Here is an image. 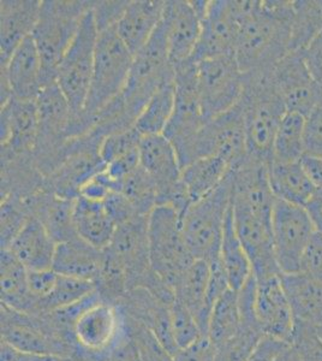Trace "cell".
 Wrapping results in <instances>:
<instances>
[{
    "label": "cell",
    "instance_id": "obj_46",
    "mask_svg": "<svg viewBox=\"0 0 322 361\" xmlns=\"http://www.w3.org/2000/svg\"><path fill=\"white\" fill-rule=\"evenodd\" d=\"M30 214L25 200L15 195L1 197V250H8Z\"/></svg>",
    "mask_w": 322,
    "mask_h": 361
},
{
    "label": "cell",
    "instance_id": "obj_26",
    "mask_svg": "<svg viewBox=\"0 0 322 361\" xmlns=\"http://www.w3.org/2000/svg\"><path fill=\"white\" fill-rule=\"evenodd\" d=\"M41 1L3 0L0 3V63L8 62L15 49L32 37L37 25Z\"/></svg>",
    "mask_w": 322,
    "mask_h": 361
},
{
    "label": "cell",
    "instance_id": "obj_21",
    "mask_svg": "<svg viewBox=\"0 0 322 361\" xmlns=\"http://www.w3.org/2000/svg\"><path fill=\"white\" fill-rule=\"evenodd\" d=\"M240 25L233 16L230 0H209L201 20V35L192 61L235 56Z\"/></svg>",
    "mask_w": 322,
    "mask_h": 361
},
{
    "label": "cell",
    "instance_id": "obj_51",
    "mask_svg": "<svg viewBox=\"0 0 322 361\" xmlns=\"http://www.w3.org/2000/svg\"><path fill=\"white\" fill-rule=\"evenodd\" d=\"M306 154L322 157V102L306 117Z\"/></svg>",
    "mask_w": 322,
    "mask_h": 361
},
{
    "label": "cell",
    "instance_id": "obj_57",
    "mask_svg": "<svg viewBox=\"0 0 322 361\" xmlns=\"http://www.w3.org/2000/svg\"><path fill=\"white\" fill-rule=\"evenodd\" d=\"M287 345L289 341L265 336L260 341L248 361H277L278 357Z\"/></svg>",
    "mask_w": 322,
    "mask_h": 361
},
{
    "label": "cell",
    "instance_id": "obj_29",
    "mask_svg": "<svg viewBox=\"0 0 322 361\" xmlns=\"http://www.w3.org/2000/svg\"><path fill=\"white\" fill-rule=\"evenodd\" d=\"M23 200L29 214L45 226L56 243H66L78 238L73 218L75 200L57 197L45 188Z\"/></svg>",
    "mask_w": 322,
    "mask_h": 361
},
{
    "label": "cell",
    "instance_id": "obj_44",
    "mask_svg": "<svg viewBox=\"0 0 322 361\" xmlns=\"http://www.w3.org/2000/svg\"><path fill=\"white\" fill-rule=\"evenodd\" d=\"M94 292V283L90 281L58 275L52 293L39 302V313L52 312L58 308L76 304Z\"/></svg>",
    "mask_w": 322,
    "mask_h": 361
},
{
    "label": "cell",
    "instance_id": "obj_3",
    "mask_svg": "<svg viewBox=\"0 0 322 361\" xmlns=\"http://www.w3.org/2000/svg\"><path fill=\"white\" fill-rule=\"evenodd\" d=\"M240 104L244 115L249 158L269 165L273 160L278 128L287 111L274 85L272 70L244 74Z\"/></svg>",
    "mask_w": 322,
    "mask_h": 361
},
{
    "label": "cell",
    "instance_id": "obj_39",
    "mask_svg": "<svg viewBox=\"0 0 322 361\" xmlns=\"http://www.w3.org/2000/svg\"><path fill=\"white\" fill-rule=\"evenodd\" d=\"M306 156V117L286 111L279 124L273 145L275 163H296Z\"/></svg>",
    "mask_w": 322,
    "mask_h": 361
},
{
    "label": "cell",
    "instance_id": "obj_52",
    "mask_svg": "<svg viewBox=\"0 0 322 361\" xmlns=\"http://www.w3.org/2000/svg\"><path fill=\"white\" fill-rule=\"evenodd\" d=\"M128 4L129 1H94L92 10L99 32L117 25Z\"/></svg>",
    "mask_w": 322,
    "mask_h": 361
},
{
    "label": "cell",
    "instance_id": "obj_23",
    "mask_svg": "<svg viewBox=\"0 0 322 361\" xmlns=\"http://www.w3.org/2000/svg\"><path fill=\"white\" fill-rule=\"evenodd\" d=\"M171 305L146 288H135L119 301L118 306L124 316L146 326L168 353L175 355L180 349L172 334Z\"/></svg>",
    "mask_w": 322,
    "mask_h": 361
},
{
    "label": "cell",
    "instance_id": "obj_42",
    "mask_svg": "<svg viewBox=\"0 0 322 361\" xmlns=\"http://www.w3.org/2000/svg\"><path fill=\"white\" fill-rule=\"evenodd\" d=\"M114 192L127 197L141 216H149L158 205V193L154 182L141 165L123 180H118Z\"/></svg>",
    "mask_w": 322,
    "mask_h": 361
},
{
    "label": "cell",
    "instance_id": "obj_5",
    "mask_svg": "<svg viewBox=\"0 0 322 361\" xmlns=\"http://www.w3.org/2000/svg\"><path fill=\"white\" fill-rule=\"evenodd\" d=\"M132 63L134 54L120 40L116 25L99 32L93 76L82 116L89 132L95 117L122 93Z\"/></svg>",
    "mask_w": 322,
    "mask_h": 361
},
{
    "label": "cell",
    "instance_id": "obj_4",
    "mask_svg": "<svg viewBox=\"0 0 322 361\" xmlns=\"http://www.w3.org/2000/svg\"><path fill=\"white\" fill-rule=\"evenodd\" d=\"M93 1H41L40 13L34 28V42L40 54L44 78L42 87L57 82V69L74 40L82 20Z\"/></svg>",
    "mask_w": 322,
    "mask_h": 361
},
{
    "label": "cell",
    "instance_id": "obj_20",
    "mask_svg": "<svg viewBox=\"0 0 322 361\" xmlns=\"http://www.w3.org/2000/svg\"><path fill=\"white\" fill-rule=\"evenodd\" d=\"M39 133L37 102L1 104V160L34 157Z\"/></svg>",
    "mask_w": 322,
    "mask_h": 361
},
{
    "label": "cell",
    "instance_id": "obj_64",
    "mask_svg": "<svg viewBox=\"0 0 322 361\" xmlns=\"http://www.w3.org/2000/svg\"><path fill=\"white\" fill-rule=\"evenodd\" d=\"M318 334H320V336H321V338H322V325H321V326H318Z\"/></svg>",
    "mask_w": 322,
    "mask_h": 361
},
{
    "label": "cell",
    "instance_id": "obj_35",
    "mask_svg": "<svg viewBox=\"0 0 322 361\" xmlns=\"http://www.w3.org/2000/svg\"><path fill=\"white\" fill-rule=\"evenodd\" d=\"M209 265L204 260H196L184 274L175 289V299L195 316L204 335L207 336L209 316L207 312V292L209 283Z\"/></svg>",
    "mask_w": 322,
    "mask_h": 361
},
{
    "label": "cell",
    "instance_id": "obj_24",
    "mask_svg": "<svg viewBox=\"0 0 322 361\" xmlns=\"http://www.w3.org/2000/svg\"><path fill=\"white\" fill-rule=\"evenodd\" d=\"M163 23L172 66L192 61L201 35V18L192 1H166Z\"/></svg>",
    "mask_w": 322,
    "mask_h": 361
},
{
    "label": "cell",
    "instance_id": "obj_37",
    "mask_svg": "<svg viewBox=\"0 0 322 361\" xmlns=\"http://www.w3.org/2000/svg\"><path fill=\"white\" fill-rule=\"evenodd\" d=\"M230 173V166L216 157L200 158L182 169V180L192 204L212 193Z\"/></svg>",
    "mask_w": 322,
    "mask_h": 361
},
{
    "label": "cell",
    "instance_id": "obj_56",
    "mask_svg": "<svg viewBox=\"0 0 322 361\" xmlns=\"http://www.w3.org/2000/svg\"><path fill=\"white\" fill-rule=\"evenodd\" d=\"M104 202L117 226L130 221L131 218L141 216L137 214V211L135 209L134 206L128 200L127 197L117 192L109 194Z\"/></svg>",
    "mask_w": 322,
    "mask_h": 361
},
{
    "label": "cell",
    "instance_id": "obj_54",
    "mask_svg": "<svg viewBox=\"0 0 322 361\" xmlns=\"http://www.w3.org/2000/svg\"><path fill=\"white\" fill-rule=\"evenodd\" d=\"M58 274L56 271H28L29 292L37 301V310L39 302L45 299L54 290V286L57 283Z\"/></svg>",
    "mask_w": 322,
    "mask_h": 361
},
{
    "label": "cell",
    "instance_id": "obj_25",
    "mask_svg": "<svg viewBox=\"0 0 322 361\" xmlns=\"http://www.w3.org/2000/svg\"><path fill=\"white\" fill-rule=\"evenodd\" d=\"M280 275L256 281L255 314L265 336L289 341L294 330V313L283 288Z\"/></svg>",
    "mask_w": 322,
    "mask_h": 361
},
{
    "label": "cell",
    "instance_id": "obj_28",
    "mask_svg": "<svg viewBox=\"0 0 322 361\" xmlns=\"http://www.w3.org/2000/svg\"><path fill=\"white\" fill-rule=\"evenodd\" d=\"M58 243L49 230L30 216L8 250L28 271L51 270Z\"/></svg>",
    "mask_w": 322,
    "mask_h": 361
},
{
    "label": "cell",
    "instance_id": "obj_31",
    "mask_svg": "<svg viewBox=\"0 0 322 361\" xmlns=\"http://www.w3.org/2000/svg\"><path fill=\"white\" fill-rule=\"evenodd\" d=\"M283 288L294 313L295 323L322 325V282L303 272L282 274Z\"/></svg>",
    "mask_w": 322,
    "mask_h": 361
},
{
    "label": "cell",
    "instance_id": "obj_62",
    "mask_svg": "<svg viewBox=\"0 0 322 361\" xmlns=\"http://www.w3.org/2000/svg\"><path fill=\"white\" fill-rule=\"evenodd\" d=\"M34 361H92L83 355H39Z\"/></svg>",
    "mask_w": 322,
    "mask_h": 361
},
{
    "label": "cell",
    "instance_id": "obj_18",
    "mask_svg": "<svg viewBox=\"0 0 322 361\" xmlns=\"http://www.w3.org/2000/svg\"><path fill=\"white\" fill-rule=\"evenodd\" d=\"M237 235L244 247L257 282L279 276L274 250L272 218H264L247 209L233 207Z\"/></svg>",
    "mask_w": 322,
    "mask_h": 361
},
{
    "label": "cell",
    "instance_id": "obj_8",
    "mask_svg": "<svg viewBox=\"0 0 322 361\" xmlns=\"http://www.w3.org/2000/svg\"><path fill=\"white\" fill-rule=\"evenodd\" d=\"M92 8L83 17L78 34L64 57L61 58L57 69L58 87L66 95L76 118L81 119L85 126L82 116L89 93L99 37L98 25ZM86 128L89 132L87 126Z\"/></svg>",
    "mask_w": 322,
    "mask_h": 361
},
{
    "label": "cell",
    "instance_id": "obj_9",
    "mask_svg": "<svg viewBox=\"0 0 322 361\" xmlns=\"http://www.w3.org/2000/svg\"><path fill=\"white\" fill-rule=\"evenodd\" d=\"M207 157L224 160L231 171L240 168L248 159L244 115L241 104H237L223 115L206 121L192 141L182 169Z\"/></svg>",
    "mask_w": 322,
    "mask_h": 361
},
{
    "label": "cell",
    "instance_id": "obj_19",
    "mask_svg": "<svg viewBox=\"0 0 322 361\" xmlns=\"http://www.w3.org/2000/svg\"><path fill=\"white\" fill-rule=\"evenodd\" d=\"M44 66L33 37H29L1 66V104L13 98L37 102L42 90Z\"/></svg>",
    "mask_w": 322,
    "mask_h": 361
},
{
    "label": "cell",
    "instance_id": "obj_11",
    "mask_svg": "<svg viewBox=\"0 0 322 361\" xmlns=\"http://www.w3.org/2000/svg\"><path fill=\"white\" fill-rule=\"evenodd\" d=\"M102 140L94 132L70 140L61 164L44 180V188L63 199H78L82 187L106 168L100 157Z\"/></svg>",
    "mask_w": 322,
    "mask_h": 361
},
{
    "label": "cell",
    "instance_id": "obj_55",
    "mask_svg": "<svg viewBox=\"0 0 322 361\" xmlns=\"http://www.w3.org/2000/svg\"><path fill=\"white\" fill-rule=\"evenodd\" d=\"M216 348L209 336L182 348L173 355V361H216Z\"/></svg>",
    "mask_w": 322,
    "mask_h": 361
},
{
    "label": "cell",
    "instance_id": "obj_27",
    "mask_svg": "<svg viewBox=\"0 0 322 361\" xmlns=\"http://www.w3.org/2000/svg\"><path fill=\"white\" fill-rule=\"evenodd\" d=\"M166 1L135 0L129 1L116 25L120 40L136 56L147 45L163 20Z\"/></svg>",
    "mask_w": 322,
    "mask_h": 361
},
{
    "label": "cell",
    "instance_id": "obj_2",
    "mask_svg": "<svg viewBox=\"0 0 322 361\" xmlns=\"http://www.w3.org/2000/svg\"><path fill=\"white\" fill-rule=\"evenodd\" d=\"M292 1H259L240 23L235 58L243 74L271 71L291 52Z\"/></svg>",
    "mask_w": 322,
    "mask_h": 361
},
{
    "label": "cell",
    "instance_id": "obj_16",
    "mask_svg": "<svg viewBox=\"0 0 322 361\" xmlns=\"http://www.w3.org/2000/svg\"><path fill=\"white\" fill-rule=\"evenodd\" d=\"M272 231L280 272H299L304 252L316 231L306 209L275 200L272 214Z\"/></svg>",
    "mask_w": 322,
    "mask_h": 361
},
{
    "label": "cell",
    "instance_id": "obj_22",
    "mask_svg": "<svg viewBox=\"0 0 322 361\" xmlns=\"http://www.w3.org/2000/svg\"><path fill=\"white\" fill-rule=\"evenodd\" d=\"M271 183L268 165L249 158L233 171L231 205L247 209L264 218H272L275 204Z\"/></svg>",
    "mask_w": 322,
    "mask_h": 361
},
{
    "label": "cell",
    "instance_id": "obj_17",
    "mask_svg": "<svg viewBox=\"0 0 322 361\" xmlns=\"http://www.w3.org/2000/svg\"><path fill=\"white\" fill-rule=\"evenodd\" d=\"M272 78L287 111L306 117L322 102V87L310 74L299 51L286 54L272 69Z\"/></svg>",
    "mask_w": 322,
    "mask_h": 361
},
{
    "label": "cell",
    "instance_id": "obj_50",
    "mask_svg": "<svg viewBox=\"0 0 322 361\" xmlns=\"http://www.w3.org/2000/svg\"><path fill=\"white\" fill-rule=\"evenodd\" d=\"M289 342L303 361H322V338L318 328L295 323Z\"/></svg>",
    "mask_w": 322,
    "mask_h": 361
},
{
    "label": "cell",
    "instance_id": "obj_45",
    "mask_svg": "<svg viewBox=\"0 0 322 361\" xmlns=\"http://www.w3.org/2000/svg\"><path fill=\"white\" fill-rule=\"evenodd\" d=\"M94 286L100 298L110 304L118 305L129 292L125 271L106 250H104L101 269Z\"/></svg>",
    "mask_w": 322,
    "mask_h": 361
},
{
    "label": "cell",
    "instance_id": "obj_13",
    "mask_svg": "<svg viewBox=\"0 0 322 361\" xmlns=\"http://www.w3.org/2000/svg\"><path fill=\"white\" fill-rule=\"evenodd\" d=\"M175 69V107L163 135L173 145L180 166L192 141L206 123L201 106L197 64L194 61L183 63Z\"/></svg>",
    "mask_w": 322,
    "mask_h": 361
},
{
    "label": "cell",
    "instance_id": "obj_61",
    "mask_svg": "<svg viewBox=\"0 0 322 361\" xmlns=\"http://www.w3.org/2000/svg\"><path fill=\"white\" fill-rule=\"evenodd\" d=\"M0 361H34L33 355L20 352L11 345L1 342L0 345Z\"/></svg>",
    "mask_w": 322,
    "mask_h": 361
},
{
    "label": "cell",
    "instance_id": "obj_34",
    "mask_svg": "<svg viewBox=\"0 0 322 361\" xmlns=\"http://www.w3.org/2000/svg\"><path fill=\"white\" fill-rule=\"evenodd\" d=\"M1 305L18 312L39 314L37 301L29 292L28 270L11 252L1 250Z\"/></svg>",
    "mask_w": 322,
    "mask_h": 361
},
{
    "label": "cell",
    "instance_id": "obj_33",
    "mask_svg": "<svg viewBox=\"0 0 322 361\" xmlns=\"http://www.w3.org/2000/svg\"><path fill=\"white\" fill-rule=\"evenodd\" d=\"M271 188L277 200L306 207L316 187L310 180L301 161L275 163L268 165Z\"/></svg>",
    "mask_w": 322,
    "mask_h": 361
},
{
    "label": "cell",
    "instance_id": "obj_36",
    "mask_svg": "<svg viewBox=\"0 0 322 361\" xmlns=\"http://www.w3.org/2000/svg\"><path fill=\"white\" fill-rule=\"evenodd\" d=\"M221 260L228 277L230 288L241 290L248 279L254 275L252 264L245 253L244 247L237 235L233 222V205L228 209L221 238Z\"/></svg>",
    "mask_w": 322,
    "mask_h": 361
},
{
    "label": "cell",
    "instance_id": "obj_59",
    "mask_svg": "<svg viewBox=\"0 0 322 361\" xmlns=\"http://www.w3.org/2000/svg\"><path fill=\"white\" fill-rule=\"evenodd\" d=\"M304 209L309 214L315 230L322 234V188H316Z\"/></svg>",
    "mask_w": 322,
    "mask_h": 361
},
{
    "label": "cell",
    "instance_id": "obj_6",
    "mask_svg": "<svg viewBox=\"0 0 322 361\" xmlns=\"http://www.w3.org/2000/svg\"><path fill=\"white\" fill-rule=\"evenodd\" d=\"M233 171L212 193L189 206L180 218L185 243L196 260L211 263L221 258L225 221L231 207Z\"/></svg>",
    "mask_w": 322,
    "mask_h": 361
},
{
    "label": "cell",
    "instance_id": "obj_48",
    "mask_svg": "<svg viewBox=\"0 0 322 361\" xmlns=\"http://www.w3.org/2000/svg\"><path fill=\"white\" fill-rule=\"evenodd\" d=\"M171 326L178 349L185 348L200 340L201 337L206 336L195 316L177 299L171 305Z\"/></svg>",
    "mask_w": 322,
    "mask_h": 361
},
{
    "label": "cell",
    "instance_id": "obj_30",
    "mask_svg": "<svg viewBox=\"0 0 322 361\" xmlns=\"http://www.w3.org/2000/svg\"><path fill=\"white\" fill-rule=\"evenodd\" d=\"M73 218L78 238L98 250H104L109 247L117 224L104 200H93L80 195L75 199Z\"/></svg>",
    "mask_w": 322,
    "mask_h": 361
},
{
    "label": "cell",
    "instance_id": "obj_63",
    "mask_svg": "<svg viewBox=\"0 0 322 361\" xmlns=\"http://www.w3.org/2000/svg\"><path fill=\"white\" fill-rule=\"evenodd\" d=\"M277 361H303L301 355L298 354L297 350L291 345L289 342V345H286L284 350H283L280 355L278 357Z\"/></svg>",
    "mask_w": 322,
    "mask_h": 361
},
{
    "label": "cell",
    "instance_id": "obj_12",
    "mask_svg": "<svg viewBox=\"0 0 322 361\" xmlns=\"http://www.w3.org/2000/svg\"><path fill=\"white\" fill-rule=\"evenodd\" d=\"M125 331V318L118 305L98 298L82 311L75 323L74 340L78 355L92 361H109L111 352Z\"/></svg>",
    "mask_w": 322,
    "mask_h": 361
},
{
    "label": "cell",
    "instance_id": "obj_7",
    "mask_svg": "<svg viewBox=\"0 0 322 361\" xmlns=\"http://www.w3.org/2000/svg\"><path fill=\"white\" fill-rule=\"evenodd\" d=\"M151 271L175 292L184 274L195 263L185 243L180 216L168 206H156L148 218Z\"/></svg>",
    "mask_w": 322,
    "mask_h": 361
},
{
    "label": "cell",
    "instance_id": "obj_1",
    "mask_svg": "<svg viewBox=\"0 0 322 361\" xmlns=\"http://www.w3.org/2000/svg\"><path fill=\"white\" fill-rule=\"evenodd\" d=\"M173 78L175 69L170 62L166 32L161 20L147 45L135 56L122 93L95 117V130L106 137L134 128L149 99L161 85Z\"/></svg>",
    "mask_w": 322,
    "mask_h": 361
},
{
    "label": "cell",
    "instance_id": "obj_15",
    "mask_svg": "<svg viewBox=\"0 0 322 361\" xmlns=\"http://www.w3.org/2000/svg\"><path fill=\"white\" fill-rule=\"evenodd\" d=\"M197 64V83L204 119L230 111L241 102L244 74L235 56L206 59Z\"/></svg>",
    "mask_w": 322,
    "mask_h": 361
},
{
    "label": "cell",
    "instance_id": "obj_40",
    "mask_svg": "<svg viewBox=\"0 0 322 361\" xmlns=\"http://www.w3.org/2000/svg\"><path fill=\"white\" fill-rule=\"evenodd\" d=\"M322 34V0H295L291 20V52L302 51Z\"/></svg>",
    "mask_w": 322,
    "mask_h": 361
},
{
    "label": "cell",
    "instance_id": "obj_60",
    "mask_svg": "<svg viewBox=\"0 0 322 361\" xmlns=\"http://www.w3.org/2000/svg\"><path fill=\"white\" fill-rule=\"evenodd\" d=\"M301 163L315 187L322 188V157L306 154L301 160Z\"/></svg>",
    "mask_w": 322,
    "mask_h": 361
},
{
    "label": "cell",
    "instance_id": "obj_43",
    "mask_svg": "<svg viewBox=\"0 0 322 361\" xmlns=\"http://www.w3.org/2000/svg\"><path fill=\"white\" fill-rule=\"evenodd\" d=\"M265 337L255 317H242L240 330L216 348V361H248Z\"/></svg>",
    "mask_w": 322,
    "mask_h": 361
},
{
    "label": "cell",
    "instance_id": "obj_38",
    "mask_svg": "<svg viewBox=\"0 0 322 361\" xmlns=\"http://www.w3.org/2000/svg\"><path fill=\"white\" fill-rule=\"evenodd\" d=\"M175 107V78L161 85L149 99L134 128L142 136L163 135Z\"/></svg>",
    "mask_w": 322,
    "mask_h": 361
},
{
    "label": "cell",
    "instance_id": "obj_53",
    "mask_svg": "<svg viewBox=\"0 0 322 361\" xmlns=\"http://www.w3.org/2000/svg\"><path fill=\"white\" fill-rule=\"evenodd\" d=\"M299 272L322 282V234L318 231L306 247Z\"/></svg>",
    "mask_w": 322,
    "mask_h": 361
},
{
    "label": "cell",
    "instance_id": "obj_14",
    "mask_svg": "<svg viewBox=\"0 0 322 361\" xmlns=\"http://www.w3.org/2000/svg\"><path fill=\"white\" fill-rule=\"evenodd\" d=\"M0 334L1 342L29 355H76L44 313L29 314L1 305Z\"/></svg>",
    "mask_w": 322,
    "mask_h": 361
},
{
    "label": "cell",
    "instance_id": "obj_47",
    "mask_svg": "<svg viewBox=\"0 0 322 361\" xmlns=\"http://www.w3.org/2000/svg\"><path fill=\"white\" fill-rule=\"evenodd\" d=\"M141 141L142 135L135 128L106 136L100 145V157L104 164L140 154Z\"/></svg>",
    "mask_w": 322,
    "mask_h": 361
},
{
    "label": "cell",
    "instance_id": "obj_10",
    "mask_svg": "<svg viewBox=\"0 0 322 361\" xmlns=\"http://www.w3.org/2000/svg\"><path fill=\"white\" fill-rule=\"evenodd\" d=\"M140 163L154 182L158 205L168 206L180 218L192 202L182 180V166L173 145L165 135L142 136Z\"/></svg>",
    "mask_w": 322,
    "mask_h": 361
},
{
    "label": "cell",
    "instance_id": "obj_58",
    "mask_svg": "<svg viewBox=\"0 0 322 361\" xmlns=\"http://www.w3.org/2000/svg\"><path fill=\"white\" fill-rule=\"evenodd\" d=\"M299 52L302 54L310 74L322 87V34Z\"/></svg>",
    "mask_w": 322,
    "mask_h": 361
},
{
    "label": "cell",
    "instance_id": "obj_41",
    "mask_svg": "<svg viewBox=\"0 0 322 361\" xmlns=\"http://www.w3.org/2000/svg\"><path fill=\"white\" fill-rule=\"evenodd\" d=\"M242 325L241 311L238 304V292L228 289L216 301L209 317L207 336L213 345H223L240 330Z\"/></svg>",
    "mask_w": 322,
    "mask_h": 361
},
{
    "label": "cell",
    "instance_id": "obj_49",
    "mask_svg": "<svg viewBox=\"0 0 322 361\" xmlns=\"http://www.w3.org/2000/svg\"><path fill=\"white\" fill-rule=\"evenodd\" d=\"M124 318L128 333L134 338L142 361H173V355L168 353V349L156 340V337L146 326L128 317L124 316Z\"/></svg>",
    "mask_w": 322,
    "mask_h": 361
},
{
    "label": "cell",
    "instance_id": "obj_32",
    "mask_svg": "<svg viewBox=\"0 0 322 361\" xmlns=\"http://www.w3.org/2000/svg\"><path fill=\"white\" fill-rule=\"evenodd\" d=\"M104 250L90 246L80 238L58 243L54 267L58 275L90 281L94 283L101 269Z\"/></svg>",
    "mask_w": 322,
    "mask_h": 361
}]
</instances>
